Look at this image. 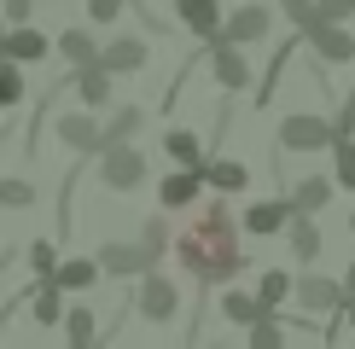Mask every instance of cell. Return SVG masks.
I'll use <instances>...</instances> for the list:
<instances>
[{
  "instance_id": "6da1fadb",
  "label": "cell",
  "mask_w": 355,
  "mask_h": 349,
  "mask_svg": "<svg viewBox=\"0 0 355 349\" xmlns=\"http://www.w3.org/2000/svg\"><path fill=\"white\" fill-rule=\"evenodd\" d=\"M175 256L204 285L239 280L245 251H239V222L227 215V204H198V215H187V227L175 233Z\"/></svg>"
},
{
  "instance_id": "7a4b0ae2",
  "label": "cell",
  "mask_w": 355,
  "mask_h": 349,
  "mask_svg": "<svg viewBox=\"0 0 355 349\" xmlns=\"http://www.w3.org/2000/svg\"><path fill=\"white\" fill-rule=\"evenodd\" d=\"M332 140H338V123H327L315 111L279 116V152H332Z\"/></svg>"
},
{
  "instance_id": "3957f363",
  "label": "cell",
  "mask_w": 355,
  "mask_h": 349,
  "mask_svg": "<svg viewBox=\"0 0 355 349\" xmlns=\"http://www.w3.org/2000/svg\"><path fill=\"white\" fill-rule=\"evenodd\" d=\"M99 181L111 186V193H135V186H146V152L135 140H116L99 152Z\"/></svg>"
},
{
  "instance_id": "277c9868",
  "label": "cell",
  "mask_w": 355,
  "mask_h": 349,
  "mask_svg": "<svg viewBox=\"0 0 355 349\" xmlns=\"http://www.w3.org/2000/svg\"><path fill=\"white\" fill-rule=\"evenodd\" d=\"M135 309L146 314V320H175V309H181V291H175V280L169 274H157V268H146L140 274V285H135Z\"/></svg>"
},
{
  "instance_id": "5b68a950",
  "label": "cell",
  "mask_w": 355,
  "mask_h": 349,
  "mask_svg": "<svg viewBox=\"0 0 355 349\" xmlns=\"http://www.w3.org/2000/svg\"><path fill=\"white\" fill-rule=\"evenodd\" d=\"M344 297H349V285L327 280V274H303L297 291H291V303H303L309 314H344Z\"/></svg>"
},
{
  "instance_id": "8992f818",
  "label": "cell",
  "mask_w": 355,
  "mask_h": 349,
  "mask_svg": "<svg viewBox=\"0 0 355 349\" xmlns=\"http://www.w3.org/2000/svg\"><path fill=\"white\" fill-rule=\"evenodd\" d=\"M309 47H315L320 64H349L355 58V35L344 29V18H320L315 29H309Z\"/></svg>"
},
{
  "instance_id": "52a82bcc",
  "label": "cell",
  "mask_w": 355,
  "mask_h": 349,
  "mask_svg": "<svg viewBox=\"0 0 355 349\" xmlns=\"http://www.w3.org/2000/svg\"><path fill=\"white\" fill-rule=\"evenodd\" d=\"M58 140L70 145V152H105V123L94 116V105L87 111H70V116H58Z\"/></svg>"
},
{
  "instance_id": "ba28073f",
  "label": "cell",
  "mask_w": 355,
  "mask_h": 349,
  "mask_svg": "<svg viewBox=\"0 0 355 349\" xmlns=\"http://www.w3.org/2000/svg\"><path fill=\"white\" fill-rule=\"evenodd\" d=\"M210 70H216V87H221V93L250 87V64H245L239 41H210Z\"/></svg>"
},
{
  "instance_id": "9c48e42d",
  "label": "cell",
  "mask_w": 355,
  "mask_h": 349,
  "mask_svg": "<svg viewBox=\"0 0 355 349\" xmlns=\"http://www.w3.org/2000/svg\"><path fill=\"white\" fill-rule=\"evenodd\" d=\"M152 251L146 244H123V239H111V244H99V268L105 274H116V280H140L146 268H152Z\"/></svg>"
},
{
  "instance_id": "30bf717a",
  "label": "cell",
  "mask_w": 355,
  "mask_h": 349,
  "mask_svg": "<svg viewBox=\"0 0 355 349\" xmlns=\"http://www.w3.org/2000/svg\"><path fill=\"white\" fill-rule=\"evenodd\" d=\"M175 18L187 24V35H198V41H221V24H227V12H221V0H175Z\"/></svg>"
},
{
  "instance_id": "8fae6325",
  "label": "cell",
  "mask_w": 355,
  "mask_h": 349,
  "mask_svg": "<svg viewBox=\"0 0 355 349\" xmlns=\"http://www.w3.org/2000/svg\"><path fill=\"white\" fill-rule=\"evenodd\" d=\"M291 215H297V198H262L245 210V233H262V239H274V233L291 227Z\"/></svg>"
},
{
  "instance_id": "7c38bea8",
  "label": "cell",
  "mask_w": 355,
  "mask_h": 349,
  "mask_svg": "<svg viewBox=\"0 0 355 349\" xmlns=\"http://www.w3.org/2000/svg\"><path fill=\"white\" fill-rule=\"evenodd\" d=\"M204 181H210V174L204 169H175V174H164V186H157V204H164V210H192V204H198V193H204Z\"/></svg>"
},
{
  "instance_id": "4fadbf2b",
  "label": "cell",
  "mask_w": 355,
  "mask_h": 349,
  "mask_svg": "<svg viewBox=\"0 0 355 349\" xmlns=\"http://www.w3.org/2000/svg\"><path fill=\"white\" fill-rule=\"evenodd\" d=\"M274 29V12L268 6H233V18L221 24V41H239V47H250V41H262Z\"/></svg>"
},
{
  "instance_id": "5bb4252c",
  "label": "cell",
  "mask_w": 355,
  "mask_h": 349,
  "mask_svg": "<svg viewBox=\"0 0 355 349\" xmlns=\"http://www.w3.org/2000/svg\"><path fill=\"white\" fill-rule=\"evenodd\" d=\"M99 64H105L111 76H140L146 70V41L140 35H116L111 47H99Z\"/></svg>"
},
{
  "instance_id": "9a60e30c",
  "label": "cell",
  "mask_w": 355,
  "mask_h": 349,
  "mask_svg": "<svg viewBox=\"0 0 355 349\" xmlns=\"http://www.w3.org/2000/svg\"><path fill=\"white\" fill-rule=\"evenodd\" d=\"M262 314H279V309H268V303H262L257 291H239V285H233V291H221V320H233V326H245V332H250Z\"/></svg>"
},
{
  "instance_id": "2e32d148",
  "label": "cell",
  "mask_w": 355,
  "mask_h": 349,
  "mask_svg": "<svg viewBox=\"0 0 355 349\" xmlns=\"http://www.w3.org/2000/svg\"><path fill=\"white\" fill-rule=\"evenodd\" d=\"M64 297H70V291L58 285V280H41L35 291H29V320H35V326H58V320L70 314Z\"/></svg>"
},
{
  "instance_id": "e0dca14e",
  "label": "cell",
  "mask_w": 355,
  "mask_h": 349,
  "mask_svg": "<svg viewBox=\"0 0 355 349\" xmlns=\"http://www.w3.org/2000/svg\"><path fill=\"white\" fill-rule=\"evenodd\" d=\"M0 53L18 58V64H35V58H47V35H41L35 24H12L6 41H0Z\"/></svg>"
},
{
  "instance_id": "ac0fdd59",
  "label": "cell",
  "mask_w": 355,
  "mask_h": 349,
  "mask_svg": "<svg viewBox=\"0 0 355 349\" xmlns=\"http://www.w3.org/2000/svg\"><path fill=\"white\" fill-rule=\"evenodd\" d=\"M99 274H105V268H99V256H64L53 280L64 285L70 297H76V291H94V285H99Z\"/></svg>"
},
{
  "instance_id": "d6986e66",
  "label": "cell",
  "mask_w": 355,
  "mask_h": 349,
  "mask_svg": "<svg viewBox=\"0 0 355 349\" xmlns=\"http://www.w3.org/2000/svg\"><path fill=\"white\" fill-rule=\"evenodd\" d=\"M76 93H82V105H94V111L111 99V70L99 64V58L94 64H76Z\"/></svg>"
},
{
  "instance_id": "ffe728a7",
  "label": "cell",
  "mask_w": 355,
  "mask_h": 349,
  "mask_svg": "<svg viewBox=\"0 0 355 349\" xmlns=\"http://www.w3.org/2000/svg\"><path fill=\"white\" fill-rule=\"evenodd\" d=\"M286 244H291V256L297 262H315L320 256V227H315V215H291V227H286Z\"/></svg>"
},
{
  "instance_id": "44dd1931",
  "label": "cell",
  "mask_w": 355,
  "mask_h": 349,
  "mask_svg": "<svg viewBox=\"0 0 355 349\" xmlns=\"http://www.w3.org/2000/svg\"><path fill=\"white\" fill-rule=\"evenodd\" d=\"M332 193H338V174H309V181H297V193H291V198H297L303 215H315V210H327V204H332Z\"/></svg>"
},
{
  "instance_id": "7402d4cb",
  "label": "cell",
  "mask_w": 355,
  "mask_h": 349,
  "mask_svg": "<svg viewBox=\"0 0 355 349\" xmlns=\"http://www.w3.org/2000/svg\"><path fill=\"white\" fill-rule=\"evenodd\" d=\"M204 174H210L216 193H245V181H250V169L239 157H216V163H204Z\"/></svg>"
},
{
  "instance_id": "603a6c76",
  "label": "cell",
  "mask_w": 355,
  "mask_h": 349,
  "mask_svg": "<svg viewBox=\"0 0 355 349\" xmlns=\"http://www.w3.org/2000/svg\"><path fill=\"white\" fill-rule=\"evenodd\" d=\"M169 157H175V163H187V169H204V163H210V157H204V140L198 134H192V128H169Z\"/></svg>"
},
{
  "instance_id": "cb8c5ba5",
  "label": "cell",
  "mask_w": 355,
  "mask_h": 349,
  "mask_svg": "<svg viewBox=\"0 0 355 349\" xmlns=\"http://www.w3.org/2000/svg\"><path fill=\"white\" fill-rule=\"evenodd\" d=\"M140 128H146V111H140V105L111 111V123H105V145H116V140H135Z\"/></svg>"
},
{
  "instance_id": "d4e9b609",
  "label": "cell",
  "mask_w": 355,
  "mask_h": 349,
  "mask_svg": "<svg viewBox=\"0 0 355 349\" xmlns=\"http://www.w3.org/2000/svg\"><path fill=\"white\" fill-rule=\"evenodd\" d=\"M58 53H64L70 64H94V58H99V47H94V35H87L82 24H76V29H64V35H58Z\"/></svg>"
},
{
  "instance_id": "484cf974",
  "label": "cell",
  "mask_w": 355,
  "mask_h": 349,
  "mask_svg": "<svg viewBox=\"0 0 355 349\" xmlns=\"http://www.w3.org/2000/svg\"><path fill=\"white\" fill-rule=\"evenodd\" d=\"M332 174H338V186L355 193V134H338L332 140Z\"/></svg>"
},
{
  "instance_id": "4316f807",
  "label": "cell",
  "mask_w": 355,
  "mask_h": 349,
  "mask_svg": "<svg viewBox=\"0 0 355 349\" xmlns=\"http://www.w3.org/2000/svg\"><path fill=\"white\" fill-rule=\"evenodd\" d=\"M291 291H297V280H291V274H279V268H268V274L257 280V297L268 303V309H279V303H286Z\"/></svg>"
},
{
  "instance_id": "83f0119b",
  "label": "cell",
  "mask_w": 355,
  "mask_h": 349,
  "mask_svg": "<svg viewBox=\"0 0 355 349\" xmlns=\"http://www.w3.org/2000/svg\"><path fill=\"white\" fill-rule=\"evenodd\" d=\"M18 99H24V64L0 53V111H6V105H18Z\"/></svg>"
},
{
  "instance_id": "f1b7e54d",
  "label": "cell",
  "mask_w": 355,
  "mask_h": 349,
  "mask_svg": "<svg viewBox=\"0 0 355 349\" xmlns=\"http://www.w3.org/2000/svg\"><path fill=\"white\" fill-rule=\"evenodd\" d=\"M64 332H70V349H87V343L99 338V326H94V309H82V303H76V309L64 314Z\"/></svg>"
},
{
  "instance_id": "f546056e",
  "label": "cell",
  "mask_w": 355,
  "mask_h": 349,
  "mask_svg": "<svg viewBox=\"0 0 355 349\" xmlns=\"http://www.w3.org/2000/svg\"><path fill=\"white\" fill-rule=\"evenodd\" d=\"M286 343V326H279V314H262L257 326H250V349H279Z\"/></svg>"
},
{
  "instance_id": "4dcf8cb0",
  "label": "cell",
  "mask_w": 355,
  "mask_h": 349,
  "mask_svg": "<svg viewBox=\"0 0 355 349\" xmlns=\"http://www.w3.org/2000/svg\"><path fill=\"white\" fill-rule=\"evenodd\" d=\"M140 244H146V251H152V256H164V251H169V215H164V210H157L152 222L140 227Z\"/></svg>"
},
{
  "instance_id": "1f68e13d",
  "label": "cell",
  "mask_w": 355,
  "mask_h": 349,
  "mask_svg": "<svg viewBox=\"0 0 355 349\" xmlns=\"http://www.w3.org/2000/svg\"><path fill=\"white\" fill-rule=\"evenodd\" d=\"M29 268H35L41 274V280H53V274H58V244H47V239H35V244H29Z\"/></svg>"
},
{
  "instance_id": "d6a6232c",
  "label": "cell",
  "mask_w": 355,
  "mask_h": 349,
  "mask_svg": "<svg viewBox=\"0 0 355 349\" xmlns=\"http://www.w3.org/2000/svg\"><path fill=\"white\" fill-rule=\"evenodd\" d=\"M279 6H286V18L297 24L303 35H309V29H315V24H320V0H279Z\"/></svg>"
},
{
  "instance_id": "836d02e7",
  "label": "cell",
  "mask_w": 355,
  "mask_h": 349,
  "mask_svg": "<svg viewBox=\"0 0 355 349\" xmlns=\"http://www.w3.org/2000/svg\"><path fill=\"white\" fill-rule=\"evenodd\" d=\"M0 204H6V210H29V204H35V186L29 181H0Z\"/></svg>"
},
{
  "instance_id": "e575fe53",
  "label": "cell",
  "mask_w": 355,
  "mask_h": 349,
  "mask_svg": "<svg viewBox=\"0 0 355 349\" xmlns=\"http://www.w3.org/2000/svg\"><path fill=\"white\" fill-rule=\"evenodd\" d=\"M123 6H128V0H87V18H94V24H111Z\"/></svg>"
},
{
  "instance_id": "d590c367",
  "label": "cell",
  "mask_w": 355,
  "mask_h": 349,
  "mask_svg": "<svg viewBox=\"0 0 355 349\" xmlns=\"http://www.w3.org/2000/svg\"><path fill=\"white\" fill-rule=\"evenodd\" d=\"M320 18H355V0H320Z\"/></svg>"
},
{
  "instance_id": "8d00e7d4",
  "label": "cell",
  "mask_w": 355,
  "mask_h": 349,
  "mask_svg": "<svg viewBox=\"0 0 355 349\" xmlns=\"http://www.w3.org/2000/svg\"><path fill=\"white\" fill-rule=\"evenodd\" d=\"M35 18V0H6V24H29Z\"/></svg>"
},
{
  "instance_id": "74e56055",
  "label": "cell",
  "mask_w": 355,
  "mask_h": 349,
  "mask_svg": "<svg viewBox=\"0 0 355 349\" xmlns=\"http://www.w3.org/2000/svg\"><path fill=\"white\" fill-rule=\"evenodd\" d=\"M332 123H338V134H355V93L344 99V111H338V116H332Z\"/></svg>"
},
{
  "instance_id": "f35d334b",
  "label": "cell",
  "mask_w": 355,
  "mask_h": 349,
  "mask_svg": "<svg viewBox=\"0 0 355 349\" xmlns=\"http://www.w3.org/2000/svg\"><path fill=\"white\" fill-rule=\"evenodd\" d=\"M344 326L355 332V291H349V297H344Z\"/></svg>"
},
{
  "instance_id": "ab89813d",
  "label": "cell",
  "mask_w": 355,
  "mask_h": 349,
  "mask_svg": "<svg viewBox=\"0 0 355 349\" xmlns=\"http://www.w3.org/2000/svg\"><path fill=\"white\" fill-rule=\"evenodd\" d=\"M344 285H349V291H355V262H349V274H344Z\"/></svg>"
},
{
  "instance_id": "60d3db41",
  "label": "cell",
  "mask_w": 355,
  "mask_h": 349,
  "mask_svg": "<svg viewBox=\"0 0 355 349\" xmlns=\"http://www.w3.org/2000/svg\"><path fill=\"white\" fill-rule=\"evenodd\" d=\"M0 18H6V0H0ZM0 41H6V24H0Z\"/></svg>"
},
{
  "instance_id": "b9f144b4",
  "label": "cell",
  "mask_w": 355,
  "mask_h": 349,
  "mask_svg": "<svg viewBox=\"0 0 355 349\" xmlns=\"http://www.w3.org/2000/svg\"><path fill=\"white\" fill-rule=\"evenodd\" d=\"M349 233H355V210H349Z\"/></svg>"
}]
</instances>
